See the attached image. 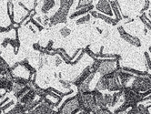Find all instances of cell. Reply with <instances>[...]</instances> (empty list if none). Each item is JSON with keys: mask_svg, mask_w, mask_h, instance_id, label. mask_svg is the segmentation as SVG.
<instances>
[{"mask_svg": "<svg viewBox=\"0 0 151 114\" xmlns=\"http://www.w3.org/2000/svg\"><path fill=\"white\" fill-rule=\"evenodd\" d=\"M74 3L75 2L72 0H61L59 2L60 7L58 10L49 18L50 26H55V25L60 23H66L67 20V15L69 13V10H70Z\"/></svg>", "mask_w": 151, "mask_h": 114, "instance_id": "obj_1", "label": "cell"}, {"mask_svg": "<svg viewBox=\"0 0 151 114\" xmlns=\"http://www.w3.org/2000/svg\"><path fill=\"white\" fill-rule=\"evenodd\" d=\"M77 96L78 98L79 103H80L81 111L91 113V112L95 111L98 108L96 104L95 98H94V95L92 94L91 91L86 93L77 92Z\"/></svg>", "mask_w": 151, "mask_h": 114, "instance_id": "obj_2", "label": "cell"}, {"mask_svg": "<svg viewBox=\"0 0 151 114\" xmlns=\"http://www.w3.org/2000/svg\"><path fill=\"white\" fill-rule=\"evenodd\" d=\"M58 111L60 114H78L81 111L80 103L77 94L63 101L58 108Z\"/></svg>", "mask_w": 151, "mask_h": 114, "instance_id": "obj_3", "label": "cell"}, {"mask_svg": "<svg viewBox=\"0 0 151 114\" xmlns=\"http://www.w3.org/2000/svg\"><path fill=\"white\" fill-rule=\"evenodd\" d=\"M99 68L97 69V72L100 76H104L106 74H110L113 72H116L118 69H120V64L119 60L120 59H99Z\"/></svg>", "mask_w": 151, "mask_h": 114, "instance_id": "obj_4", "label": "cell"}, {"mask_svg": "<svg viewBox=\"0 0 151 114\" xmlns=\"http://www.w3.org/2000/svg\"><path fill=\"white\" fill-rule=\"evenodd\" d=\"M133 82L130 86L131 90H133L136 92L138 93H145L148 91L151 90V79L148 76L145 77H136L133 79Z\"/></svg>", "mask_w": 151, "mask_h": 114, "instance_id": "obj_5", "label": "cell"}, {"mask_svg": "<svg viewBox=\"0 0 151 114\" xmlns=\"http://www.w3.org/2000/svg\"><path fill=\"white\" fill-rule=\"evenodd\" d=\"M123 98L125 102H128L131 107L137 106L139 102H143V97L141 93H138L131 90L130 87H125L123 88Z\"/></svg>", "mask_w": 151, "mask_h": 114, "instance_id": "obj_6", "label": "cell"}, {"mask_svg": "<svg viewBox=\"0 0 151 114\" xmlns=\"http://www.w3.org/2000/svg\"><path fill=\"white\" fill-rule=\"evenodd\" d=\"M95 8L99 12V13L112 17L113 11H112V8H111L110 1H108V0H100V1L97 2Z\"/></svg>", "mask_w": 151, "mask_h": 114, "instance_id": "obj_7", "label": "cell"}, {"mask_svg": "<svg viewBox=\"0 0 151 114\" xmlns=\"http://www.w3.org/2000/svg\"><path fill=\"white\" fill-rule=\"evenodd\" d=\"M106 79V91H108L110 92H117L123 91L124 87L122 86L118 77H115L112 79Z\"/></svg>", "mask_w": 151, "mask_h": 114, "instance_id": "obj_8", "label": "cell"}, {"mask_svg": "<svg viewBox=\"0 0 151 114\" xmlns=\"http://www.w3.org/2000/svg\"><path fill=\"white\" fill-rule=\"evenodd\" d=\"M89 14H90L91 17H95V18H99V19L105 21L106 23H108L109 25H112V26H116V25H117L118 22H119L117 19H114V18H112L110 17H108V16H106V15H103V14L99 13V12H97V11L92 10Z\"/></svg>", "mask_w": 151, "mask_h": 114, "instance_id": "obj_9", "label": "cell"}, {"mask_svg": "<svg viewBox=\"0 0 151 114\" xmlns=\"http://www.w3.org/2000/svg\"><path fill=\"white\" fill-rule=\"evenodd\" d=\"M91 73H92L91 67H90V66L86 67V68L84 69V70L80 73V75L78 76V77L77 79H76L75 80H73V81L71 82V84L74 85V86H76V87L79 86L81 83H83V82L87 79V77H89V76Z\"/></svg>", "mask_w": 151, "mask_h": 114, "instance_id": "obj_10", "label": "cell"}, {"mask_svg": "<svg viewBox=\"0 0 151 114\" xmlns=\"http://www.w3.org/2000/svg\"><path fill=\"white\" fill-rule=\"evenodd\" d=\"M91 91H92V94L94 95V98H95V100H96V104L98 108H100V109L108 108V105H106L105 99H104V94L101 91L96 90V88H94Z\"/></svg>", "mask_w": 151, "mask_h": 114, "instance_id": "obj_11", "label": "cell"}, {"mask_svg": "<svg viewBox=\"0 0 151 114\" xmlns=\"http://www.w3.org/2000/svg\"><path fill=\"white\" fill-rule=\"evenodd\" d=\"M94 6L93 4L92 5H89V6H86V7H84L83 8H81L79 10H77L73 12V13L69 16V19H75L76 17H78L79 16H85V15H87L89 13H90V12L94 9Z\"/></svg>", "mask_w": 151, "mask_h": 114, "instance_id": "obj_12", "label": "cell"}, {"mask_svg": "<svg viewBox=\"0 0 151 114\" xmlns=\"http://www.w3.org/2000/svg\"><path fill=\"white\" fill-rule=\"evenodd\" d=\"M121 37V39H123L125 41H127L128 43H129L130 45H133L135 47H137V48H139L141 47V41L140 39H138L137 37H134V36H131L129 35L128 33H127V31L120 36Z\"/></svg>", "mask_w": 151, "mask_h": 114, "instance_id": "obj_13", "label": "cell"}, {"mask_svg": "<svg viewBox=\"0 0 151 114\" xmlns=\"http://www.w3.org/2000/svg\"><path fill=\"white\" fill-rule=\"evenodd\" d=\"M136 76H134L133 74L131 73H128V72H126V71H123L122 68L119 70V73H118V79L120 80L122 86L125 88L127 87V84L128 82L131 79H134Z\"/></svg>", "mask_w": 151, "mask_h": 114, "instance_id": "obj_14", "label": "cell"}, {"mask_svg": "<svg viewBox=\"0 0 151 114\" xmlns=\"http://www.w3.org/2000/svg\"><path fill=\"white\" fill-rule=\"evenodd\" d=\"M36 97H37V96H36L35 91L34 90H30L27 93L25 94L20 99H18V102L23 104V105L24 104H27L28 102H31V101L35 100L36 99Z\"/></svg>", "mask_w": 151, "mask_h": 114, "instance_id": "obj_15", "label": "cell"}, {"mask_svg": "<svg viewBox=\"0 0 151 114\" xmlns=\"http://www.w3.org/2000/svg\"><path fill=\"white\" fill-rule=\"evenodd\" d=\"M56 5V1L53 0H45L42 2V7H41V11L43 14H47Z\"/></svg>", "mask_w": 151, "mask_h": 114, "instance_id": "obj_16", "label": "cell"}, {"mask_svg": "<svg viewBox=\"0 0 151 114\" xmlns=\"http://www.w3.org/2000/svg\"><path fill=\"white\" fill-rule=\"evenodd\" d=\"M122 70L126 71V72H128L133 74L134 76H137V77H145V76H148V72L147 71H139V70H137L135 68H128V67H122Z\"/></svg>", "mask_w": 151, "mask_h": 114, "instance_id": "obj_17", "label": "cell"}, {"mask_svg": "<svg viewBox=\"0 0 151 114\" xmlns=\"http://www.w3.org/2000/svg\"><path fill=\"white\" fill-rule=\"evenodd\" d=\"M95 88L101 92L106 91V79L103 77V76H101V77L99 78Z\"/></svg>", "mask_w": 151, "mask_h": 114, "instance_id": "obj_18", "label": "cell"}, {"mask_svg": "<svg viewBox=\"0 0 151 114\" xmlns=\"http://www.w3.org/2000/svg\"><path fill=\"white\" fill-rule=\"evenodd\" d=\"M77 88H78V92H79V93H86V92L90 91V85L86 83V82L81 83Z\"/></svg>", "mask_w": 151, "mask_h": 114, "instance_id": "obj_19", "label": "cell"}, {"mask_svg": "<svg viewBox=\"0 0 151 114\" xmlns=\"http://www.w3.org/2000/svg\"><path fill=\"white\" fill-rule=\"evenodd\" d=\"M139 18H140V20L143 22V24L145 25V26H146V28H148L149 30H151V21H150L149 18L147 17V14L146 13H143L139 17Z\"/></svg>", "mask_w": 151, "mask_h": 114, "instance_id": "obj_20", "label": "cell"}, {"mask_svg": "<svg viewBox=\"0 0 151 114\" xmlns=\"http://www.w3.org/2000/svg\"><path fill=\"white\" fill-rule=\"evenodd\" d=\"M104 99L106 105H108V108L114 107V103H113V94H110V93L104 94Z\"/></svg>", "mask_w": 151, "mask_h": 114, "instance_id": "obj_21", "label": "cell"}, {"mask_svg": "<svg viewBox=\"0 0 151 114\" xmlns=\"http://www.w3.org/2000/svg\"><path fill=\"white\" fill-rule=\"evenodd\" d=\"M9 44H10V45H11L12 47H13L15 54H16V53L18 52V49H19V47H20V42H19V40H18V39H10Z\"/></svg>", "mask_w": 151, "mask_h": 114, "instance_id": "obj_22", "label": "cell"}, {"mask_svg": "<svg viewBox=\"0 0 151 114\" xmlns=\"http://www.w3.org/2000/svg\"><path fill=\"white\" fill-rule=\"evenodd\" d=\"M91 19V16L90 14H87V15H85L83 16L82 17H80L78 18V19L76 21V24L77 25H81V24H85V23H87V22H89Z\"/></svg>", "mask_w": 151, "mask_h": 114, "instance_id": "obj_23", "label": "cell"}, {"mask_svg": "<svg viewBox=\"0 0 151 114\" xmlns=\"http://www.w3.org/2000/svg\"><path fill=\"white\" fill-rule=\"evenodd\" d=\"M92 4H93V1H84V0H79L78 4L77 6V8H76V11L79 10L81 8H83L84 7H86V6L92 5Z\"/></svg>", "mask_w": 151, "mask_h": 114, "instance_id": "obj_24", "label": "cell"}, {"mask_svg": "<svg viewBox=\"0 0 151 114\" xmlns=\"http://www.w3.org/2000/svg\"><path fill=\"white\" fill-rule=\"evenodd\" d=\"M95 114H114L108 108H103V109H100V108H97V109L94 111Z\"/></svg>", "mask_w": 151, "mask_h": 114, "instance_id": "obj_25", "label": "cell"}, {"mask_svg": "<svg viewBox=\"0 0 151 114\" xmlns=\"http://www.w3.org/2000/svg\"><path fill=\"white\" fill-rule=\"evenodd\" d=\"M137 109L139 111L140 114H150V112L148 111V109H147V107L144 104H138Z\"/></svg>", "mask_w": 151, "mask_h": 114, "instance_id": "obj_26", "label": "cell"}, {"mask_svg": "<svg viewBox=\"0 0 151 114\" xmlns=\"http://www.w3.org/2000/svg\"><path fill=\"white\" fill-rule=\"evenodd\" d=\"M70 29H69L68 28H67V27H64V28H62L61 29H60V34H61V36L63 37H68L69 35H70Z\"/></svg>", "mask_w": 151, "mask_h": 114, "instance_id": "obj_27", "label": "cell"}, {"mask_svg": "<svg viewBox=\"0 0 151 114\" xmlns=\"http://www.w3.org/2000/svg\"><path fill=\"white\" fill-rule=\"evenodd\" d=\"M144 55H145V59H146V66L148 69L151 70V59H150L149 54H148V52L146 51L144 53Z\"/></svg>", "mask_w": 151, "mask_h": 114, "instance_id": "obj_28", "label": "cell"}, {"mask_svg": "<svg viewBox=\"0 0 151 114\" xmlns=\"http://www.w3.org/2000/svg\"><path fill=\"white\" fill-rule=\"evenodd\" d=\"M85 53H86V54L89 55L91 59H93L94 60L97 59V58H96V53H94L93 51H91V50L89 49V46L86 47V48H85Z\"/></svg>", "mask_w": 151, "mask_h": 114, "instance_id": "obj_29", "label": "cell"}, {"mask_svg": "<svg viewBox=\"0 0 151 114\" xmlns=\"http://www.w3.org/2000/svg\"><path fill=\"white\" fill-rule=\"evenodd\" d=\"M15 104V102H14V100H10V101H8V102L7 103V104H5L4 106H2V107H0V110H1L3 112L5 111H7L9 107H11V106H13Z\"/></svg>", "mask_w": 151, "mask_h": 114, "instance_id": "obj_30", "label": "cell"}, {"mask_svg": "<svg viewBox=\"0 0 151 114\" xmlns=\"http://www.w3.org/2000/svg\"><path fill=\"white\" fill-rule=\"evenodd\" d=\"M60 83L62 84V86L64 87L65 88H69L70 90V87H71V82H67V81H65V80H63V79H60Z\"/></svg>", "mask_w": 151, "mask_h": 114, "instance_id": "obj_31", "label": "cell"}, {"mask_svg": "<svg viewBox=\"0 0 151 114\" xmlns=\"http://www.w3.org/2000/svg\"><path fill=\"white\" fill-rule=\"evenodd\" d=\"M149 4H150V2L149 1H146L145 2V6H144V8L141 9V13L143 14V13H145V11H147L148 9V8H149Z\"/></svg>", "mask_w": 151, "mask_h": 114, "instance_id": "obj_32", "label": "cell"}, {"mask_svg": "<svg viewBox=\"0 0 151 114\" xmlns=\"http://www.w3.org/2000/svg\"><path fill=\"white\" fill-rule=\"evenodd\" d=\"M55 61H56V63H55L56 66H59V65L61 64V62H62V59L58 55V56L56 57V60H55Z\"/></svg>", "mask_w": 151, "mask_h": 114, "instance_id": "obj_33", "label": "cell"}, {"mask_svg": "<svg viewBox=\"0 0 151 114\" xmlns=\"http://www.w3.org/2000/svg\"><path fill=\"white\" fill-rule=\"evenodd\" d=\"M41 46L39 45L38 43H35L34 45H33V48L35 49V50H37V51H40V49H41Z\"/></svg>", "mask_w": 151, "mask_h": 114, "instance_id": "obj_34", "label": "cell"}, {"mask_svg": "<svg viewBox=\"0 0 151 114\" xmlns=\"http://www.w3.org/2000/svg\"><path fill=\"white\" fill-rule=\"evenodd\" d=\"M117 31H118V33H119V35H123L125 32H126V30L124 29V28L123 27H121V26H119L118 28H117Z\"/></svg>", "mask_w": 151, "mask_h": 114, "instance_id": "obj_35", "label": "cell"}, {"mask_svg": "<svg viewBox=\"0 0 151 114\" xmlns=\"http://www.w3.org/2000/svg\"><path fill=\"white\" fill-rule=\"evenodd\" d=\"M9 41H10V39H5L3 40V43H2L3 47H4V48L7 47L8 44H9Z\"/></svg>", "mask_w": 151, "mask_h": 114, "instance_id": "obj_36", "label": "cell"}, {"mask_svg": "<svg viewBox=\"0 0 151 114\" xmlns=\"http://www.w3.org/2000/svg\"><path fill=\"white\" fill-rule=\"evenodd\" d=\"M146 100H151V94L148 95V97H146V98H144V99H143V101H146Z\"/></svg>", "mask_w": 151, "mask_h": 114, "instance_id": "obj_37", "label": "cell"}, {"mask_svg": "<svg viewBox=\"0 0 151 114\" xmlns=\"http://www.w3.org/2000/svg\"><path fill=\"white\" fill-rule=\"evenodd\" d=\"M108 35H109V32H108V30H106V32H104V36H105V37H106Z\"/></svg>", "mask_w": 151, "mask_h": 114, "instance_id": "obj_38", "label": "cell"}, {"mask_svg": "<svg viewBox=\"0 0 151 114\" xmlns=\"http://www.w3.org/2000/svg\"><path fill=\"white\" fill-rule=\"evenodd\" d=\"M148 51H149V52L151 53V46H150V47L148 48Z\"/></svg>", "mask_w": 151, "mask_h": 114, "instance_id": "obj_39", "label": "cell"}, {"mask_svg": "<svg viewBox=\"0 0 151 114\" xmlns=\"http://www.w3.org/2000/svg\"><path fill=\"white\" fill-rule=\"evenodd\" d=\"M148 15H149V17L151 18V12H148Z\"/></svg>", "mask_w": 151, "mask_h": 114, "instance_id": "obj_40", "label": "cell"}, {"mask_svg": "<svg viewBox=\"0 0 151 114\" xmlns=\"http://www.w3.org/2000/svg\"><path fill=\"white\" fill-rule=\"evenodd\" d=\"M90 114H95V113H94V112H91V113H90Z\"/></svg>", "mask_w": 151, "mask_h": 114, "instance_id": "obj_41", "label": "cell"}, {"mask_svg": "<svg viewBox=\"0 0 151 114\" xmlns=\"http://www.w3.org/2000/svg\"><path fill=\"white\" fill-rule=\"evenodd\" d=\"M120 114H123V113H120Z\"/></svg>", "mask_w": 151, "mask_h": 114, "instance_id": "obj_42", "label": "cell"}]
</instances>
